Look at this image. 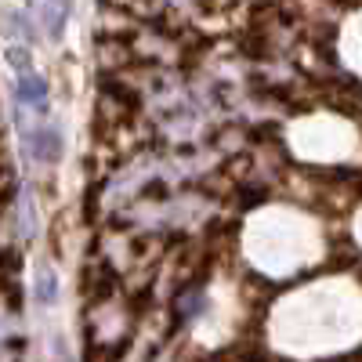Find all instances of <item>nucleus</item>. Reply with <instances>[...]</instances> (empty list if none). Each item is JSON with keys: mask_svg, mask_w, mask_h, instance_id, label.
I'll return each instance as SVG.
<instances>
[{"mask_svg": "<svg viewBox=\"0 0 362 362\" xmlns=\"http://www.w3.org/2000/svg\"><path fill=\"white\" fill-rule=\"evenodd\" d=\"M54 293H58L54 276H51V272H40V283H37V300H40V305H51Z\"/></svg>", "mask_w": 362, "mask_h": 362, "instance_id": "nucleus-1", "label": "nucleus"}]
</instances>
